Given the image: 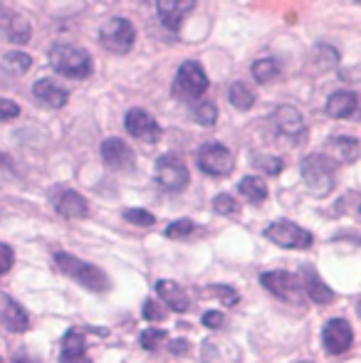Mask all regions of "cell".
I'll return each mask as SVG.
<instances>
[{"label": "cell", "mask_w": 361, "mask_h": 363, "mask_svg": "<svg viewBox=\"0 0 361 363\" xmlns=\"http://www.w3.org/2000/svg\"><path fill=\"white\" fill-rule=\"evenodd\" d=\"M299 173H302V181L307 186V191L319 198L329 196L334 183H337V163L324 156V153H309V156H304Z\"/></svg>", "instance_id": "cell-1"}, {"label": "cell", "mask_w": 361, "mask_h": 363, "mask_svg": "<svg viewBox=\"0 0 361 363\" xmlns=\"http://www.w3.org/2000/svg\"><path fill=\"white\" fill-rule=\"evenodd\" d=\"M55 264H57L60 272H65L77 284H82V287H87L91 291H106L111 287L104 269L96 267V264H91V262H84V259L74 257V255H70V252L55 255Z\"/></svg>", "instance_id": "cell-2"}, {"label": "cell", "mask_w": 361, "mask_h": 363, "mask_svg": "<svg viewBox=\"0 0 361 363\" xmlns=\"http://www.w3.org/2000/svg\"><path fill=\"white\" fill-rule=\"evenodd\" d=\"M50 67L62 77H72V79H87L91 74V57L89 52H84L82 48L74 45H55L50 50Z\"/></svg>", "instance_id": "cell-3"}, {"label": "cell", "mask_w": 361, "mask_h": 363, "mask_svg": "<svg viewBox=\"0 0 361 363\" xmlns=\"http://www.w3.org/2000/svg\"><path fill=\"white\" fill-rule=\"evenodd\" d=\"M208 84H211V82H208V74H206V69H203V65L196 62V60H186L179 67V72H176V79H174V84H171V94L179 101H201Z\"/></svg>", "instance_id": "cell-4"}, {"label": "cell", "mask_w": 361, "mask_h": 363, "mask_svg": "<svg viewBox=\"0 0 361 363\" xmlns=\"http://www.w3.org/2000/svg\"><path fill=\"white\" fill-rule=\"evenodd\" d=\"M136 40V30L134 25L126 18H111L101 25L99 30V43L106 52L111 55H126L131 48H134Z\"/></svg>", "instance_id": "cell-5"}, {"label": "cell", "mask_w": 361, "mask_h": 363, "mask_svg": "<svg viewBox=\"0 0 361 363\" xmlns=\"http://www.w3.org/2000/svg\"><path fill=\"white\" fill-rule=\"evenodd\" d=\"M198 168L213 178H226L235 168V158H233L228 146L211 141V144H203L201 151H198Z\"/></svg>", "instance_id": "cell-6"}, {"label": "cell", "mask_w": 361, "mask_h": 363, "mask_svg": "<svg viewBox=\"0 0 361 363\" xmlns=\"http://www.w3.org/2000/svg\"><path fill=\"white\" fill-rule=\"evenodd\" d=\"M191 176H188L186 163L181 161L176 153H164L156 161V183H159L164 191L169 193H179L188 186Z\"/></svg>", "instance_id": "cell-7"}, {"label": "cell", "mask_w": 361, "mask_h": 363, "mask_svg": "<svg viewBox=\"0 0 361 363\" xmlns=\"http://www.w3.org/2000/svg\"><path fill=\"white\" fill-rule=\"evenodd\" d=\"M265 238L270 242L279 245L287 250H307L312 247V233H307L304 228L294 225L292 220H277V223L267 225Z\"/></svg>", "instance_id": "cell-8"}, {"label": "cell", "mask_w": 361, "mask_h": 363, "mask_svg": "<svg viewBox=\"0 0 361 363\" xmlns=\"http://www.w3.org/2000/svg\"><path fill=\"white\" fill-rule=\"evenodd\" d=\"M260 284L267 291H272L277 299L289 301V304H302V284L299 277L284 269H272V272L260 274Z\"/></svg>", "instance_id": "cell-9"}, {"label": "cell", "mask_w": 361, "mask_h": 363, "mask_svg": "<svg viewBox=\"0 0 361 363\" xmlns=\"http://www.w3.org/2000/svg\"><path fill=\"white\" fill-rule=\"evenodd\" d=\"M101 161L111 168V171H121V173H131L136 166V156H134V148L126 144L124 139H104L101 141Z\"/></svg>", "instance_id": "cell-10"}, {"label": "cell", "mask_w": 361, "mask_h": 363, "mask_svg": "<svg viewBox=\"0 0 361 363\" xmlns=\"http://www.w3.org/2000/svg\"><path fill=\"white\" fill-rule=\"evenodd\" d=\"M322 341H324L327 354H332V356L347 354L354 344L352 324H349L347 319H329L322 329Z\"/></svg>", "instance_id": "cell-11"}, {"label": "cell", "mask_w": 361, "mask_h": 363, "mask_svg": "<svg viewBox=\"0 0 361 363\" xmlns=\"http://www.w3.org/2000/svg\"><path fill=\"white\" fill-rule=\"evenodd\" d=\"M124 126L134 139L144 141V144H156L161 139V126L149 111L144 109H129L124 116Z\"/></svg>", "instance_id": "cell-12"}, {"label": "cell", "mask_w": 361, "mask_h": 363, "mask_svg": "<svg viewBox=\"0 0 361 363\" xmlns=\"http://www.w3.org/2000/svg\"><path fill=\"white\" fill-rule=\"evenodd\" d=\"M52 206L60 216L67 218V220L87 218V213H89L87 201H84L77 191H70V188H60V191L52 193Z\"/></svg>", "instance_id": "cell-13"}, {"label": "cell", "mask_w": 361, "mask_h": 363, "mask_svg": "<svg viewBox=\"0 0 361 363\" xmlns=\"http://www.w3.org/2000/svg\"><path fill=\"white\" fill-rule=\"evenodd\" d=\"M272 121H274V126H277L279 134L287 136V139H292V141L304 139V119L294 106H289V104L277 106L272 114Z\"/></svg>", "instance_id": "cell-14"}, {"label": "cell", "mask_w": 361, "mask_h": 363, "mask_svg": "<svg viewBox=\"0 0 361 363\" xmlns=\"http://www.w3.org/2000/svg\"><path fill=\"white\" fill-rule=\"evenodd\" d=\"M0 321H3L5 329L13 331V334H23V331L30 329L28 311H25L23 306H20L18 301L8 294L0 296Z\"/></svg>", "instance_id": "cell-15"}, {"label": "cell", "mask_w": 361, "mask_h": 363, "mask_svg": "<svg viewBox=\"0 0 361 363\" xmlns=\"http://www.w3.org/2000/svg\"><path fill=\"white\" fill-rule=\"evenodd\" d=\"M33 96L38 104L50 106V109H62L70 99V91L60 86L55 79H38L33 84Z\"/></svg>", "instance_id": "cell-16"}, {"label": "cell", "mask_w": 361, "mask_h": 363, "mask_svg": "<svg viewBox=\"0 0 361 363\" xmlns=\"http://www.w3.org/2000/svg\"><path fill=\"white\" fill-rule=\"evenodd\" d=\"M156 8H159L161 23L176 33L186 20V15L196 8V0H156Z\"/></svg>", "instance_id": "cell-17"}, {"label": "cell", "mask_w": 361, "mask_h": 363, "mask_svg": "<svg viewBox=\"0 0 361 363\" xmlns=\"http://www.w3.org/2000/svg\"><path fill=\"white\" fill-rule=\"evenodd\" d=\"M30 23L18 13H10V10H3L0 13V38L10 40L15 45H25L30 40Z\"/></svg>", "instance_id": "cell-18"}, {"label": "cell", "mask_w": 361, "mask_h": 363, "mask_svg": "<svg viewBox=\"0 0 361 363\" xmlns=\"http://www.w3.org/2000/svg\"><path fill=\"white\" fill-rule=\"evenodd\" d=\"M60 363H91L87 356V339H84V331L77 329V326L65 334Z\"/></svg>", "instance_id": "cell-19"}, {"label": "cell", "mask_w": 361, "mask_h": 363, "mask_svg": "<svg viewBox=\"0 0 361 363\" xmlns=\"http://www.w3.org/2000/svg\"><path fill=\"white\" fill-rule=\"evenodd\" d=\"M299 284H302V291H307L309 299L317 301V304H332L334 301V291L322 282L317 269L309 267V264H304L302 272H299Z\"/></svg>", "instance_id": "cell-20"}, {"label": "cell", "mask_w": 361, "mask_h": 363, "mask_svg": "<svg viewBox=\"0 0 361 363\" xmlns=\"http://www.w3.org/2000/svg\"><path fill=\"white\" fill-rule=\"evenodd\" d=\"M201 356L206 363H238L240 361V349L231 341L221 339H206L203 341Z\"/></svg>", "instance_id": "cell-21"}, {"label": "cell", "mask_w": 361, "mask_h": 363, "mask_svg": "<svg viewBox=\"0 0 361 363\" xmlns=\"http://www.w3.org/2000/svg\"><path fill=\"white\" fill-rule=\"evenodd\" d=\"M156 294H159L161 299L166 301V306L174 309L176 314H183V311L191 309V299H188L183 287L179 282H174V279H161V282H156Z\"/></svg>", "instance_id": "cell-22"}, {"label": "cell", "mask_w": 361, "mask_h": 363, "mask_svg": "<svg viewBox=\"0 0 361 363\" xmlns=\"http://www.w3.org/2000/svg\"><path fill=\"white\" fill-rule=\"evenodd\" d=\"M327 158L334 163H354L359 158V141L352 136H332L327 141Z\"/></svg>", "instance_id": "cell-23"}, {"label": "cell", "mask_w": 361, "mask_h": 363, "mask_svg": "<svg viewBox=\"0 0 361 363\" xmlns=\"http://www.w3.org/2000/svg\"><path fill=\"white\" fill-rule=\"evenodd\" d=\"M357 106H359L357 94L349 89H342V91H334L327 99V114L332 119H349V116L357 114Z\"/></svg>", "instance_id": "cell-24"}, {"label": "cell", "mask_w": 361, "mask_h": 363, "mask_svg": "<svg viewBox=\"0 0 361 363\" xmlns=\"http://www.w3.org/2000/svg\"><path fill=\"white\" fill-rule=\"evenodd\" d=\"M238 191H240V196L245 198L248 203H252V206H260V203L267 201V186L260 176H245L238 183Z\"/></svg>", "instance_id": "cell-25"}, {"label": "cell", "mask_w": 361, "mask_h": 363, "mask_svg": "<svg viewBox=\"0 0 361 363\" xmlns=\"http://www.w3.org/2000/svg\"><path fill=\"white\" fill-rule=\"evenodd\" d=\"M228 101H231L235 109L248 111L255 106V91H252L245 82H233L231 89H228Z\"/></svg>", "instance_id": "cell-26"}, {"label": "cell", "mask_w": 361, "mask_h": 363, "mask_svg": "<svg viewBox=\"0 0 361 363\" xmlns=\"http://www.w3.org/2000/svg\"><path fill=\"white\" fill-rule=\"evenodd\" d=\"M250 72L255 77L257 84H270V82H274L279 77V65H277V60H272V57H262V60H257V62H252Z\"/></svg>", "instance_id": "cell-27"}, {"label": "cell", "mask_w": 361, "mask_h": 363, "mask_svg": "<svg viewBox=\"0 0 361 363\" xmlns=\"http://www.w3.org/2000/svg\"><path fill=\"white\" fill-rule=\"evenodd\" d=\"M191 116L196 124L201 126H213L218 121V106L213 104V101H196V104L191 106Z\"/></svg>", "instance_id": "cell-28"}, {"label": "cell", "mask_w": 361, "mask_h": 363, "mask_svg": "<svg viewBox=\"0 0 361 363\" xmlns=\"http://www.w3.org/2000/svg\"><path fill=\"white\" fill-rule=\"evenodd\" d=\"M312 57H314V65H317L319 69H329L339 62V52L332 48V45H317Z\"/></svg>", "instance_id": "cell-29"}, {"label": "cell", "mask_w": 361, "mask_h": 363, "mask_svg": "<svg viewBox=\"0 0 361 363\" xmlns=\"http://www.w3.org/2000/svg\"><path fill=\"white\" fill-rule=\"evenodd\" d=\"M252 166L260 168L262 173H270V176H277V173L284 168V161H282L279 156H267V153H262V156H255V158H252Z\"/></svg>", "instance_id": "cell-30"}, {"label": "cell", "mask_w": 361, "mask_h": 363, "mask_svg": "<svg viewBox=\"0 0 361 363\" xmlns=\"http://www.w3.org/2000/svg\"><path fill=\"white\" fill-rule=\"evenodd\" d=\"M166 339H169V334H166L164 329H146L144 334H141L139 344H141V349H146V351H156Z\"/></svg>", "instance_id": "cell-31"}, {"label": "cell", "mask_w": 361, "mask_h": 363, "mask_svg": "<svg viewBox=\"0 0 361 363\" xmlns=\"http://www.w3.org/2000/svg\"><path fill=\"white\" fill-rule=\"evenodd\" d=\"M193 233H196V223H193V220H176V223H171L169 228H166V238H171V240H183Z\"/></svg>", "instance_id": "cell-32"}, {"label": "cell", "mask_w": 361, "mask_h": 363, "mask_svg": "<svg viewBox=\"0 0 361 363\" xmlns=\"http://www.w3.org/2000/svg\"><path fill=\"white\" fill-rule=\"evenodd\" d=\"M124 220L126 223L139 225V228H151V225L156 223V218L151 216L149 211H141V208H129V211H124Z\"/></svg>", "instance_id": "cell-33"}, {"label": "cell", "mask_w": 361, "mask_h": 363, "mask_svg": "<svg viewBox=\"0 0 361 363\" xmlns=\"http://www.w3.org/2000/svg\"><path fill=\"white\" fill-rule=\"evenodd\" d=\"M213 211L221 213V216H235V213L240 211V206H238L228 193H221V196L213 198Z\"/></svg>", "instance_id": "cell-34"}, {"label": "cell", "mask_w": 361, "mask_h": 363, "mask_svg": "<svg viewBox=\"0 0 361 363\" xmlns=\"http://www.w3.org/2000/svg\"><path fill=\"white\" fill-rule=\"evenodd\" d=\"M8 65L13 67V72H18V74H23V72H28L30 69V65H33V60H30V55H25V52H8Z\"/></svg>", "instance_id": "cell-35"}, {"label": "cell", "mask_w": 361, "mask_h": 363, "mask_svg": "<svg viewBox=\"0 0 361 363\" xmlns=\"http://www.w3.org/2000/svg\"><path fill=\"white\" fill-rule=\"evenodd\" d=\"M18 116H20V106L15 104L13 99H5V96H0V124L18 119Z\"/></svg>", "instance_id": "cell-36"}, {"label": "cell", "mask_w": 361, "mask_h": 363, "mask_svg": "<svg viewBox=\"0 0 361 363\" xmlns=\"http://www.w3.org/2000/svg\"><path fill=\"white\" fill-rule=\"evenodd\" d=\"M144 319L146 321H164V306L154 299L144 301Z\"/></svg>", "instance_id": "cell-37"}, {"label": "cell", "mask_w": 361, "mask_h": 363, "mask_svg": "<svg viewBox=\"0 0 361 363\" xmlns=\"http://www.w3.org/2000/svg\"><path fill=\"white\" fill-rule=\"evenodd\" d=\"M201 321H203V326H208V329H223V326H226L223 311H206Z\"/></svg>", "instance_id": "cell-38"}, {"label": "cell", "mask_w": 361, "mask_h": 363, "mask_svg": "<svg viewBox=\"0 0 361 363\" xmlns=\"http://www.w3.org/2000/svg\"><path fill=\"white\" fill-rule=\"evenodd\" d=\"M208 291H211V294H218L221 299H226V304H231V306L238 304V294L231 287H221V284H218V287H211Z\"/></svg>", "instance_id": "cell-39"}, {"label": "cell", "mask_w": 361, "mask_h": 363, "mask_svg": "<svg viewBox=\"0 0 361 363\" xmlns=\"http://www.w3.org/2000/svg\"><path fill=\"white\" fill-rule=\"evenodd\" d=\"M169 349H171V354H176V356L188 354V341L186 339H176V341H171V344H169Z\"/></svg>", "instance_id": "cell-40"}, {"label": "cell", "mask_w": 361, "mask_h": 363, "mask_svg": "<svg viewBox=\"0 0 361 363\" xmlns=\"http://www.w3.org/2000/svg\"><path fill=\"white\" fill-rule=\"evenodd\" d=\"M15 363H38V361H35V359H23V356H20V359L15 361Z\"/></svg>", "instance_id": "cell-41"}, {"label": "cell", "mask_w": 361, "mask_h": 363, "mask_svg": "<svg viewBox=\"0 0 361 363\" xmlns=\"http://www.w3.org/2000/svg\"><path fill=\"white\" fill-rule=\"evenodd\" d=\"M3 82H5V69L0 67V84H3Z\"/></svg>", "instance_id": "cell-42"}, {"label": "cell", "mask_w": 361, "mask_h": 363, "mask_svg": "<svg viewBox=\"0 0 361 363\" xmlns=\"http://www.w3.org/2000/svg\"><path fill=\"white\" fill-rule=\"evenodd\" d=\"M297 363H312V361H297Z\"/></svg>", "instance_id": "cell-43"}, {"label": "cell", "mask_w": 361, "mask_h": 363, "mask_svg": "<svg viewBox=\"0 0 361 363\" xmlns=\"http://www.w3.org/2000/svg\"><path fill=\"white\" fill-rule=\"evenodd\" d=\"M0 363H3V361H0Z\"/></svg>", "instance_id": "cell-44"}]
</instances>
